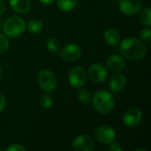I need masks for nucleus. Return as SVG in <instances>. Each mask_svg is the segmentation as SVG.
I'll return each mask as SVG.
<instances>
[{
	"mask_svg": "<svg viewBox=\"0 0 151 151\" xmlns=\"http://www.w3.org/2000/svg\"><path fill=\"white\" fill-rule=\"evenodd\" d=\"M5 107V98L4 96L0 93V112L3 111V110Z\"/></svg>",
	"mask_w": 151,
	"mask_h": 151,
	"instance_id": "26",
	"label": "nucleus"
},
{
	"mask_svg": "<svg viewBox=\"0 0 151 151\" xmlns=\"http://www.w3.org/2000/svg\"><path fill=\"white\" fill-rule=\"evenodd\" d=\"M43 28V24L39 19H32L27 23V29L30 33L38 34Z\"/></svg>",
	"mask_w": 151,
	"mask_h": 151,
	"instance_id": "17",
	"label": "nucleus"
},
{
	"mask_svg": "<svg viewBox=\"0 0 151 151\" xmlns=\"http://www.w3.org/2000/svg\"><path fill=\"white\" fill-rule=\"evenodd\" d=\"M9 3L12 9L19 13H26L31 8L29 0H9Z\"/></svg>",
	"mask_w": 151,
	"mask_h": 151,
	"instance_id": "14",
	"label": "nucleus"
},
{
	"mask_svg": "<svg viewBox=\"0 0 151 151\" xmlns=\"http://www.w3.org/2000/svg\"><path fill=\"white\" fill-rule=\"evenodd\" d=\"M9 47V41L8 39L0 34V54L5 52Z\"/></svg>",
	"mask_w": 151,
	"mask_h": 151,
	"instance_id": "22",
	"label": "nucleus"
},
{
	"mask_svg": "<svg viewBox=\"0 0 151 151\" xmlns=\"http://www.w3.org/2000/svg\"><path fill=\"white\" fill-rule=\"evenodd\" d=\"M82 50L80 45L76 43H69L65 45L60 51L61 58L68 62H73L78 60L81 56Z\"/></svg>",
	"mask_w": 151,
	"mask_h": 151,
	"instance_id": "7",
	"label": "nucleus"
},
{
	"mask_svg": "<svg viewBox=\"0 0 151 151\" xmlns=\"http://www.w3.org/2000/svg\"><path fill=\"white\" fill-rule=\"evenodd\" d=\"M142 4L141 0H121L119 2V10L126 15H134L140 12Z\"/></svg>",
	"mask_w": 151,
	"mask_h": 151,
	"instance_id": "11",
	"label": "nucleus"
},
{
	"mask_svg": "<svg viewBox=\"0 0 151 151\" xmlns=\"http://www.w3.org/2000/svg\"><path fill=\"white\" fill-rule=\"evenodd\" d=\"M141 21L142 24L150 27L151 26V11L150 7H146L145 9L142 10L141 16H140Z\"/></svg>",
	"mask_w": 151,
	"mask_h": 151,
	"instance_id": "20",
	"label": "nucleus"
},
{
	"mask_svg": "<svg viewBox=\"0 0 151 151\" xmlns=\"http://www.w3.org/2000/svg\"><path fill=\"white\" fill-rule=\"evenodd\" d=\"M38 83L45 92H51L58 86V80L55 74L49 70H42L38 74Z\"/></svg>",
	"mask_w": 151,
	"mask_h": 151,
	"instance_id": "4",
	"label": "nucleus"
},
{
	"mask_svg": "<svg viewBox=\"0 0 151 151\" xmlns=\"http://www.w3.org/2000/svg\"><path fill=\"white\" fill-rule=\"evenodd\" d=\"M47 48L52 53L58 52L59 48H60V41L56 37L50 38L48 40V42H47Z\"/></svg>",
	"mask_w": 151,
	"mask_h": 151,
	"instance_id": "18",
	"label": "nucleus"
},
{
	"mask_svg": "<svg viewBox=\"0 0 151 151\" xmlns=\"http://www.w3.org/2000/svg\"><path fill=\"white\" fill-rule=\"evenodd\" d=\"M122 119L127 127H134L141 123L142 119V112L139 108L132 107L124 113Z\"/></svg>",
	"mask_w": 151,
	"mask_h": 151,
	"instance_id": "8",
	"label": "nucleus"
},
{
	"mask_svg": "<svg viewBox=\"0 0 151 151\" xmlns=\"http://www.w3.org/2000/svg\"><path fill=\"white\" fill-rule=\"evenodd\" d=\"M95 134H96V140L104 145H109L112 143L116 139V132L114 131L113 128L108 126L99 127L96 130Z\"/></svg>",
	"mask_w": 151,
	"mask_h": 151,
	"instance_id": "6",
	"label": "nucleus"
},
{
	"mask_svg": "<svg viewBox=\"0 0 151 151\" xmlns=\"http://www.w3.org/2000/svg\"><path fill=\"white\" fill-rule=\"evenodd\" d=\"M7 151H25L26 148H24L23 146H21L20 144H12L10 145L7 149Z\"/></svg>",
	"mask_w": 151,
	"mask_h": 151,
	"instance_id": "24",
	"label": "nucleus"
},
{
	"mask_svg": "<svg viewBox=\"0 0 151 151\" xmlns=\"http://www.w3.org/2000/svg\"><path fill=\"white\" fill-rule=\"evenodd\" d=\"M1 74H2V69H1V67H0V76H1Z\"/></svg>",
	"mask_w": 151,
	"mask_h": 151,
	"instance_id": "29",
	"label": "nucleus"
},
{
	"mask_svg": "<svg viewBox=\"0 0 151 151\" xmlns=\"http://www.w3.org/2000/svg\"><path fill=\"white\" fill-rule=\"evenodd\" d=\"M140 37L144 42H150L151 39L150 28H144L140 33Z\"/></svg>",
	"mask_w": 151,
	"mask_h": 151,
	"instance_id": "23",
	"label": "nucleus"
},
{
	"mask_svg": "<svg viewBox=\"0 0 151 151\" xmlns=\"http://www.w3.org/2000/svg\"><path fill=\"white\" fill-rule=\"evenodd\" d=\"M126 85H127V78L125 75H123L121 73L114 74L111 78L110 83H109L110 89L114 93L121 91L126 87Z\"/></svg>",
	"mask_w": 151,
	"mask_h": 151,
	"instance_id": "13",
	"label": "nucleus"
},
{
	"mask_svg": "<svg viewBox=\"0 0 151 151\" xmlns=\"http://www.w3.org/2000/svg\"><path fill=\"white\" fill-rule=\"evenodd\" d=\"M90 99H91L90 92L85 88H80L78 92V100L82 104H88L90 102Z\"/></svg>",
	"mask_w": 151,
	"mask_h": 151,
	"instance_id": "21",
	"label": "nucleus"
},
{
	"mask_svg": "<svg viewBox=\"0 0 151 151\" xmlns=\"http://www.w3.org/2000/svg\"><path fill=\"white\" fill-rule=\"evenodd\" d=\"M88 75L93 81L96 83H101L107 79L108 71L104 65L100 63H95L91 65L88 68Z\"/></svg>",
	"mask_w": 151,
	"mask_h": 151,
	"instance_id": "9",
	"label": "nucleus"
},
{
	"mask_svg": "<svg viewBox=\"0 0 151 151\" xmlns=\"http://www.w3.org/2000/svg\"><path fill=\"white\" fill-rule=\"evenodd\" d=\"M119 50L127 59L138 60L145 56L147 47L142 41L134 37H128L121 42Z\"/></svg>",
	"mask_w": 151,
	"mask_h": 151,
	"instance_id": "1",
	"label": "nucleus"
},
{
	"mask_svg": "<svg viewBox=\"0 0 151 151\" xmlns=\"http://www.w3.org/2000/svg\"><path fill=\"white\" fill-rule=\"evenodd\" d=\"M4 10H5V6H4V4L3 1H2V0H0V16L4 14Z\"/></svg>",
	"mask_w": 151,
	"mask_h": 151,
	"instance_id": "28",
	"label": "nucleus"
},
{
	"mask_svg": "<svg viewBox=\"0 0 151 151\" xmlns=\"http://www.w3.org/2000/svg\"><path fill=\"white\" fill-rule=\"evenodd\" d=\"M95 143L91 137L86 134H81L75 137L73 142V148L76 151H92Z\"/></svg>",
	"mask_w": 151,
	"mask_h": 151,
	"instance_id": "10",
	"label": "nucleus"
},
{
	"mask_svg": "<svg viewBox=\"0 0 151 151\" xmlns=\"http://www.w3.org/2000/svg\"><path fill=\"white\" fill-rule=\"evenodd\" d=\"M93 106L99 113L108 114L114 109L115 102L113 96L106 90H99L93 96Z\"/></svg>",
	"mask_w": 151,
	"mask_h": 151,
	"instance_id": "2",
	"label": "nucleus"
},
{
	"mask_svg": "<svg viewBox=\"0 0 151 151\" xmlns=\"http://www.w3.org/2000/svg\"><path fill=\"white\" fill-rule=\"evenodd\" d=\"M0 27H1V23H0Z\"/></svg>",
	"mask_w": 151,
	"mask_h": 151,
	"instance_id": "30",
	"label": "nucleus"
},
{
	"mask_svg": "<svg viewBox=\"0 0 151 151\" xmlns=\"http://www.w3.org/2000/svg\"><path fill=\"white\" fill-rule=\"evenodd\" d=\"M58 7L63 12L72 11L77 4V0H57Z\"/></svg>",
	"mask_w": 151,
	"mask_h": 151,
	"instance_id": "16",
	"label": "nucleus"
},
{
	"mask_svg": "<svg viewBox=\"0 0 151 151\" xmlns=\"http://www.w3.org/2000/svg\"><path fill=\"white\" fill-rule=\"evenodd\" d=\"M87 80L86 71L81 66L73 67L69 73V82L70 85L74 88H80L84 86Z\"/></svg>",
	"mask_w": 151,
	"mask_h": 151,
	"instance_id": "5",
	"label": "nucleus"
},
{
	"mask_svg": "<svg viewBox=\"0 0 151 151\" xmlns=\"http://www.w3.org/2000/svg\"><path fill=\"white\" fill-rule=\"evenodd\" d=\"M26 28V22L18 16H12L7 19L3 25V31L8 37L15 38L19 36Z\"/></svg>",
	"mask_w": 151,
	"mask_h": 151,
	"instance_id": "3",
	"label": "nucleus"
},
{
	"mask_svg": "<svg viewBox=\"0 0 151 151\" xmlns=\"http://www.w3.org/2000/svg\"><path fill=\"white\" fill-rule=\"evenodd\" d=\"M109 150L110 151H121L122 150V148L121 146L119 144V143H111L110 147H109Z\"/></svg>",
	"mask_w": 151,
	"mask_h": 151,
	"instance_id": "25",
	"label": "nucleus"
},
{
	"mask_svg": "<svg viewBox=\"0 0 151 151\" xmlns=\"http://www.w3.org/2000/svg\"><path fill=\"white\" fill-rule=\"evenodd\" d=\"M104 40L108 45L114 47L119 44V42L120 41V35L117 30L109 28L104 33Z\"/></svg>",
	"mask_w": 151,
	"mask_h": 151,
	"instance_id": "15",
	"label": "nucleus"
},
{
	"mask_svg": "<svg viewBox=\"0 0 151 151\" xmlns=\"http://www.w3.org/2000/svg\"><path fill=\"white\" fill-rule=\"evenodd\" d=\"M54 1L55 0H40V2L42 4H45V5H51L54 3Z\"/></svg>",
	"mask_w": 151,
	"mask_h": 151,
	"instance_id": "27",
	"label": "nucleus"
},
{
	"mask_svg": "<svg viewBox=\"0 0 151 151\" xmlns=\"http://www.w3.org/2000/svg\"><path fill=\"white\" fill-rule=\"evenodd\" d=\"M106 65L111 71L114 73H119L125 69L126 62L122 57L118 55H111L107 58Z\"/></svg>",
	"mask_w": 151,
	"mask_h": 151,
	"instance_id": "12",
	"label": "nucleus"
},
{
	"mask_svg": "<svg viewBox=\"0 0 151 151\" xmlns=\"http://www.w3.org/2000/svg\"><path fill=\"white\" fill-rule=\"evenodd\" d=\"M52 104H53V99L50 95H49V94L42 95V96L40 98V105L42 109H44V110L50 109L51 107Z\"/></svg>",
	"mask_w": 151,
	"mask_h": 151,
	"instance_id": "19",
	"label": "nucleus"
}]
</instances>
